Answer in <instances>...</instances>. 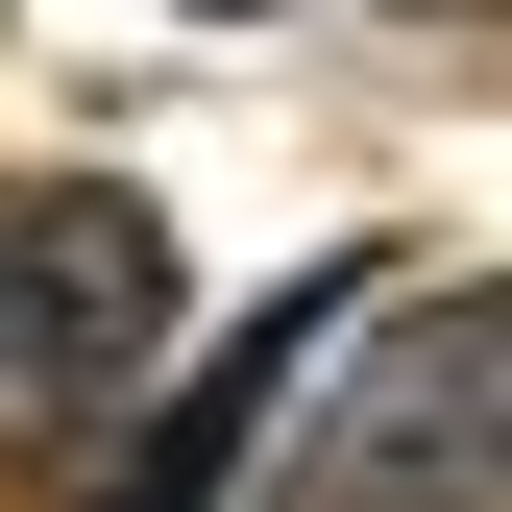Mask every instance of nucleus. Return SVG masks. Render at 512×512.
<instances>
[{"label":"nucleus","instance_id":"1","mask_svg":"<svg viewBox=\"0 0 512 512\" xmlns=\"http://www.w3.org/2000/svg\"><path fill=\"white\" fill-rule=\"evenodd\" d=\"M269 512H512V293H415L366 366H317Z\"/></svg>","mask_w":512,"mask_h":512},{"label":"nucleus","instance_id":"2","mask_svg":"<svg viewBox=\"0 0 512 512\" xmlns=\"http://www.w3.org/2000/svg\"><path fill=\"white\" fill-rule=\"evenodd\" d=\"M147 342H171V220L147 196H0V439L25 464H74V439L147 391Z\"/></svg>","mask_w":512,"mask_h":512},{"label":"nucleus","instance_id":"3","mask_svg":"<svg viewBox=\"0 0 512 512\" xmlns=\"http://www.w3.org/2000/svg\"><path fill=\"white\" fill-rule=\"evenodd\" d=\"M366 293H391V269H366V244H342V269H317V293H269V317H244V342L196 366V391H171V415H147V439H122V464H98V512H220V488L269 464L293 415H317V366L366 342Z\"/></svg>","mask_w":512,"mask_h":512}]
</instances>
